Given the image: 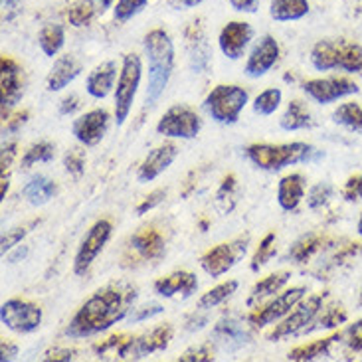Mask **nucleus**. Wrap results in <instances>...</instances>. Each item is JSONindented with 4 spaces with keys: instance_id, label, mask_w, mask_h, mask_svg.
<instances>
[{
    "instance_id": "f257e3e1",
    "label": "nucleus",
    "mask_w": 362,
    "mask_h": 362,
    "mask_svg": "<svg viewBox=\"0 0 362 362\" xmlns=\"http://www.w3.org/2000/svg\"><path fill=\"white\" fill-rule=\"evenodd\" d=\"M137 289L131 284H111L99 289L78 309L66 327V337L86 339L103 333L119 321L127 319L135 307Z\"/></svg>"
},
{
    "instance_id": "f03ea898",
    "label": "nucleus",
    "mask_w": 362,
    "mask_h": 362,
    "mask_svg": "<svg viewBox=\"0 0 362 362\" xmlns=\"http://www.w3.org/2000/svg\"><path fill=\"white\" fill-rule=\"evenodd\" d=\"M148 64L147 103H157L165 93L173 69H175V46L167 30L155 28L143 40Z\"/></svg>"
},
{
    "instance_id": "7ed1b4c3",
    "label": "nucleus",
    "mask_w": 362,
    "mask_h": 362,
    "mask_svg": "<svg viewBox=\"0 0 362 362\" xmlns=\"http://www.w3.org/2000/svg\"><path fill=\"white\" fill-rule=\"evenodd\" d=\"M245 157L262 170H281L291 165L317 163L325 157L323 151L315 148L309 143H285V145H267L255 143L245 148Z\"/></svg>"
},
{
    "instance_id": "20e7f679",
    "label": "nucleus",
    "mask_w": 362,
    "mask_h": 362,
    "mask_svg": "<svg viewBox=\"0 0 362 362\" xmlns=\"http://www.w3.org/2000/svg\"><path fill=\"white\" fill-rule=\"evenodd\" d=\"M311 64L319 71L344 69L362 74V48L349 40H321L311 49Z\"/></svg>"
},
{
    "instance_id": "39448f33",
    "label": "nucleus",
    "mask_w": 362,
    "mask_h": 362,
    "mask_svg": "<svg viewBox=\"0 0 362 362\" xmlns=\"http://www.w3.org/2000/svg\"><path fill=\"white\" fill-rule=\"evenodd\" d=\"M247 91L240 86H216L206 95L204 105L214 121L222 125H232L240 119V113L247 105Z\"/></svg>"
},
{
    "instance_id": "423d86ee",
    "label": "nucleus",
    "mask_w": 362,
    "mask_h": 362,
    "mask_svg": "<svg viewBox=\"0 0 362 362\" xmlns=\"http://www.w3.org/2000/svg\"><path fill=\"white\" fill-rule=\"evenodd\" d=\"M143 66L137 54H127L121 64V71L115 88V121L123 125L127 121L129 113L133 109V101L137 98L139 86H141Z\"/></svg>"
},
{
    "instance_id": "0eeeda50",
    "label": "nucleus",
    "mask_w": 362,
    "mask_h": 362,
    "mask_svg": "<svg viewBox=\"0 0 362 362\" xmlns=\"http://www.w3.org/2000/svg\"><path fill=\"white\" fill-rule=\"evenodd\" d=\"M321 309H323V297L321 295H313L307 301H301L291 313L285 315L284 319L267 333V341L275 343V341L287 339L291 334L305 333L309 329V325L315 321V317L321 313Z\"/></svg>"
},
{
    "instance_id": "6e6552de",
    "label": "nucleus",
    "mask_w": 362,
    "mask_h": 362,
    "mask_svg": "<svg viewBox=\"0 0 362 362\" xmlns=\"http://www.w3.org/2000/svg\"><path fill=\"white\" fill-rule=\"evenodd\" d=\"M250 235H240L234 242L218 244L216 247H210L202 257H200V267L204 269L210 277H220L228 274L247 252Z\"/></svg>"
},
{
    "instance_id": "1a4fd4ad",
    "label": "nucleus",
    "mask_w": 362,
    "mask_h": 362,
    "mask_svg": "<svg viewBox=\"0 0 362 362\" xmlns=\"http://www.w3.org/2000/svg\"><path fill=\"white\" fill-rule=\"evenodd\" d=\"M202 129V119L188 105H175L158 119L157 133L170 139H194Z\"/></svg>"
},
{
    "instance_id": "9d476101",
    "label": "nucleus",
    "mask_w": 362,
    "mask_h": 362,
    "mask_svg": "<svg viewBox=\"0 0 362 362\" xmlns=\"http://www.w3.org/2000/svg\"><path fill=\"white\" fill-rule=\"evenodd\" d=\"M0 321L14 333H34L42 323V309L24 299H8L0 307Z\"/></svg>"
},
{
    "instance_id": "9b49d317",
    "label": "nucleus",
    "mask_w": 362,
    "mask_h": 362,
    "mask_svg": "<svg viewBox=\"0 0 362 362\" xmlns=\"http://www.w3.org/2000/svg\"><path fill=\"white\" fill-rule=\"evenodd\" d=\"M173 339V327L170 325H160L155 327L148 333L139 334V337H129L127 343L121 349V361H141L148 354L165 351Z\"/></svg>"
},
{
    "instance_id": "f8f14e48",
    "label": "nucleus",
    "mask_w": 362,
    "mask_h": 362,
    "mask_svg": "<svg viewBox=\"0 0 362 362\" xmlns=\"http://www.w3.org/2000/svg\"><path fill=\"white\" fill-rule=\"evenodd\" d=\"M113 232V226L109 220H98L95 224L89 228V232L86 238L81 240L76 259H74V272L76 275H86L91 264L98 259V255L103 252V247L109 242Z\"/></svg>"
},
{
    "instance_id": "ddd939ff",
    "label": "nucleus",
    "mask_w": 362,
    "mask_h": 362,
    "mask_svg": "<svg viewBox=\"0 0 362 362\" xmlns=\"http://www.w3.org/2000/svg\"><path fill=\"white\" fill-rule=\"evenodd\" d=\"M307 289L305 287H291L284 293H279L275 299H272L269 303H265L264 307H257L254 313L250 315V323L255 327H265V325L277 323L281 321L285 315L291 313L297 305L305 299Z\"/></svg>"
},
{
    "instance_id": "4468645a",
    "label": "nucleus",
    "mask_w": 362,
    "mask_h": 362,
    "mask_svg": "<svg viewBox=\"0 0 362 362\" xmlns=\"http://www.w3.org/2000/svg\"><path fill=\"white\" fill-rule=\"evenodd\" d=\"M303 91L313 101L327 105V103H333V101L358 93V86L353 79L333 76V78H317L305 81Z\"/></svg>"
},
{
    "instance_id": "2eb2a0df",
    "label": "nucleus",
    "mask_w": 362,
    "mask_h": 362,
    "mask_svg": "<svg viewBox=\"0 0 362 362\" xmlns=\"http://www.w3.org/2000/svg\"><path fill=\"white\" fill-rule=\"evenodd\" d=\"M109 127V113L105 109H93L88 111L86 115H81L79 119L74 121L71 133L74 137L78 139L81 145L86 147H95L99 145Z\"/></svg>"
},
{
    "instance_id": "dca6fc26",
    "label": "nucleus",
    "mask_w": 362,
    "mask_h": 362,
    "mask_svg": "<svg viewBox=\"0 0 362 362\" xmlns=\"http://www.w3.org/2000/svg\"><path fill=\"white\" fill-rule=\"evenodd\" d=\"M277 59H279V44L274 36L265 34L255 42V46L250 52L247 62H245V74L254 79L262 78L274 68Z\"/></svg>"
},
{
    "instance_id": "f3484780",
    "label": "nucleus",
    "mask_w": 362,
    "mask_h": 362,
    "mask_svg": "<svg viewBox=\"0 0 362 362\" xmlns=\"http://www.w3.org/2000/svg\"><path fill=\"white\" fill-rule=\"evenodd\" d=\"M252 38H254V28L247 22L234 20L222 28L220 36H218V46L226 58L240 59L250 46Z\"/></svg>"
},
{
    "instance_id": "a211bd4d",
    "label": "nucleus",
    "mask_w": 362,
    "mask_h": 362,
    "mask_svg": "<svg viewBox=\"0 0 362 362\" xmlns=\"http://www.w3.org/2000/svg\"><path fill=\"white\" fill-rule=\"evenodd\" d=\"M177 157L178 147L175 143H165L160 147L153 148L145 157V160L141 163V167H139V182H153L155 178L160 177L175 163Z\"/></svg>"
},
{
    "instance_id": "6ab92c4d",
    "label": "nucleus",
    "mask_w": 362,
    "mask_h": 362,
    "mask_svg": "<svg viewBox=\"0 0 362 362\" xmlns=\"http://www.w3.org/2000/svg\"><path fill=\"white\" fill-rule=\"evenodd\" d=\"M2 74H0V83H2V113L6 109L14 107L22 98V69L8 56H2Z\"/></svg>"
},
{
    "instance_id": "aec40b11",
    "label": "nucleus",
    "mask_w": 362,
    "mask_h": 362,
    "mask_svg": "<svg viewBox=\"0 0 362 362\" xmlns=\"http://www.w3.org/2000/svg\"><path fill=\"white\" fill-rule=\"evenodd\" d=\"M198 289V279L194 274L190 272H175V274L160 277L155 281V293L160 297H180V299H188L192 297Z\"/></svg>"
},
{
    "instance_id": "412c9836",
    "label": "nucleus",
    "mask_w": 362,
    "mask_h": 362,
    "mask_svg": "<svg viewBox=\"0 0 362 362\" xmlns=\"http://www.w3.org/2000/svg\"><path fill=\"white\" fill-rule=\"evenodd\" d=\"M115 79H117V64L113 59L103 62L98 68H93L86 79V91L93 99H105L115 88Z\"/></svg>"
},
{
    "instance_id": "4be33fe9",
    "label": "nucleus",
    "mask_w": 362,
    "mask_h": 362,
    "mask_svg": "<svg viewBox=\"0 0 362 362\" xmlns=\"http://www.w3.org/2000/svg\"><path fill=\"white\" fill-rule=\"evenodd\" d=\"M81 62L74 56H62L56 59V64L49 69L48 78H46V88L48 91H62L64 88H68L74 79L81 74Z\"/></svg>"
},
{
    "instance_id": "5701e85b",
    "label": "nucleus",
    "mask_w": 362,
    "mask_h": 362,
    "mask_svg": "<svg viewBox=\"0 0 362 362\" xmlns=\"http://www.w3.org/2000/svg\"><path fill=\"white\" fill-rule=\"evenodd\" d=\"M186 40H188V52H190V68L194 69V74H202L210 66L212 54L198 22H192L190 28L186 30Z\"/></svg>"
},
{
    "instance_id": "b1692460",
    "label": "nucleus",
    "mask_w": 362,
    "mask_h": 362,
    "mask_svg": "<svg viewBox=\"0 0 362 362\" xmlns=\"http://www.w3.org/2000/svg\"><path fill=\"white\" fill-rule=\"evenodd\" d=\"M131 247L143 257L145 262H157L165 255V240L153 228H143L131 238Z\"/></svg>"
},
{
    "instance_id": "393cba45",
    "label": "nucleus",
    "mask_w": 362,
    "mask_h": 362,
    "mask_svg": "<svg viewBox=\"0 0 362 362\" xmlns=\"http://www.w3.org/2000/svg\"><path fill=\"white\" fill-rule=\"evenodd\" d=\"M212 337H214L216 343L220 344L222 349H228V351L242 349L250 341V333L245 331L244 325L235 321V319H222L214 327Z\"/></svg>"
},
{
    "instance_id": "a878e982",
    "label": "nucleus",
    "mask_w": 362,
    "mask_h": 362,
    "mask_svg": "<svg viewBox=\"0 0 362 362\" xmlns=\"http://www.w3.org/2000/svg\"><path fill=\"white\" fill-rule=\"evenodd\" d=\"M305 198V178L301 175H287L279 180L277 186V204L285 212H293Z\"/></svg>"
},
{
    "instance_id": "bb28decb",
    "label": "nucleus",
    "mask_w": 362,
    "mask_h": 362,
    "mask_svg": "<svg viewBox=\"0 0 362 362\" xmlns=\"http://www.w3.org/2000/svg\"><path fill=\"white\" fill-rule=\"evenodd\" d=\"M309 14V0H272L269 16L275 22H295Z\"/></svg>"
},
{
    "instance_id": "cd10ccee",
    "label": "nucleus",
    "mask_w": 362,
    "mask_h": 362,
    "mask_svg": "<svg viewBox=\"0 0 362 362\" xmlns=\"http://www.w3.org/2000/svg\"><path fill=\"white\" fill-rule=\"evenodd\" d=\"M56 192H58L56 182L49 180L48 177H42V175H36V177L30 178L26 186L22 188V194L26 196V200L34 206H42L49 202L56 196Z\"/></svg>"
},
{
    "instance_id": "c85d7f7f",
    "label": "nucleus",
    "mask_w": 362,
    "mask_h": 362,
    "mask_svg": "<svg viewBox=\"0 0 362 362\" xmlns=\"http://www.w3.org/2000/svg\"><path fill=\"white\" fill-rule=\"evenodd\" d=\"M291 277V272H277V274H272L259 279L257 284L252 287V293H250V303H255V301H262L265 297H272V295L279 293L284 289L287 281Z\"/></svg>"
},
{
    "instance_id": "c756f323",
    "label": "nucleus",
    "mask_w": 362,
    "mask_h": 362,
    "mask_svg": "<svg viewBox=\"0 0 362 362\" xmlns=\"http://www.w3.org/2000/svg\"><path fill=\"white\" fill-rule=\"evenodd\" d=\"M279 125L285 131H301V129H307L313 125V119H311V113L309 109L305 107V103L301 101H291L285 113L279 119Z\"/></svg>"
},
{
    "instance_id": "7c9ffc66",
    "label": "nucleus",
    "mask_w": 362,
    "mask_h": 362,
    "mask_svg": "<svg viewBox=\"0 0 362 362\" xmlns=\"http://www.w3.org/2000/svg\"><path fill=\"white\" fill-rule=\"evenodd\" d=\"M341 339V334H333V337H327V339H319V341H313L309 344H301L297 346L293 351H289L287 358L293 362H307V361H315V358H321L325 354L329 353L331 344Z\"/></svg>"
},
{
    "instance_id": "2f4dec72",
    "label": "nucleus",
    "mask_w": 362,
    "mask_h": 362,
    "mask_svg": "<svg viewBox=\"0 0 362 362\" xmlns=\"http://www.w3.org/2000/svg\"><path fill=\"white\" fill-rule=\"evenodd\" d=\"M38 44L42 52L48 58L58 56L59 49L64 48V44H66V30H64V26H59V24H48V26H44L38 34Z\"/></svg>"
},
{
    "instance_id": "473e14b6",
    "label": "nucleus",
    "mask_w": 362,
    "mask_h": 362,
    "mask_svg": "<svg viewBox=\"0 0 362 362\" xmlns=\"http://www.w3.org/2000/svg\"><path fill=\"white\" fill-rule=\"evenodd\" d=\"M240 284L235 279H230V281H224V284L216 285L210 291H206L200 299H198V309L202 311H208V309H214L218 305H222L226 299H230L232 295L238 291Z\"/></svg>"
},
{
    "instance_id": "72a5a7b5",
    "label": "nucleus",
    "mask_w": 362,
    "mask_h": 362,
    "mask_svg": "<svg viewBox=\"0 0 362 362\" xmlns=\"http://www.w3.org/2000/svg\"><path fill=\"white\" fill-rule=\"evenodd\" d=\"M333 119L334 123L351 129L354 133H362V107L358 103H354V101L339 105V107L334 109Z\"/></svg>"
},
{
    "instance_id": "f704fd0d",
    "label": "nucleus",
    "mask_w": 362,
    "mask_h": 362,
    "mask_svg": "<svg viewBox=\"0 0 362 362\" xmlns=\"http://www.w3.org/2000/svg\"><path fill=\"white\" fill-rule=\"evenodd\" d=\"M54 155H56V147L48 143V141H42V143H34L32 147H28L24 151V157L20 160V167L30 168L38 163H49L54 160Z\"/></svg>"
},
{
    "instance_id": "c9c22d12",
    "label": "nucleus",
    "mask_w": 362,
    "mask_h": 362,
    "mask_svg": "<svg viewBox=\"0 0 362 362\" xmlns=\"http://www.w3.org/2000/svg\"><path fill=\"white\" fill-rule=\"evenodd\" d=\"M95 4L91 0H79V2H74L68 10H66V18L71 26H88L91 20L95 18Z\"/></svg>"
},
{
    "instance_id": "e433bc0d",
    "label": "nucleus",
    "mask_w": 362,
    "mask_h": 362,
    "mask_svg": "<svg viewBox=\"0 0 362 362\" xmlns=\"http://www.w3.org/2000/svg\"><path fill=\"white\" fill-rule=\"evenodd\" d=\"M281 89L277 88H269L265 89V91H262L257 98H255L254 101V111L257 113V115H264V117H267V115H274L275 111L279 109V105H281Z\"/></svg>"
},
{
    "instance_id": "4c0bfd02",
    "label": "nucleus",
    "mask_w": 362,
    "mask_h": 362,
    "mask_svg": "<svg viewBox=\"0 0 362 362\" xmlns=\"http://www.w3.org/2000/svg\"><path fill=\"white\" fill-rule=\"evenodd\" d=\"M274 255H275V234L274 232H269V234L265 235L264 240L259 242L257 250H255V254L252 255L250 269H252V272H259L265 264H269V262H272V257H274Z\"/></svg>"
},
{
    "instance_id": "58836bf2",
    "label": "nucleus",
    "mask_w": 362,
    "mask_h": 362,
    "mask_svg": "<svg viewBox=\"0 0 362 362\" xmlns=\"http://www.w3.org/2000/svg\"><path fill=\"white\" fill-rule=\"evenodd\" d=\"M321 244H323V238H319V235H307L301 242H297L293 245V250H289V259H293V262H305V259H309L321 247Z\"/></svg>"
},
{
    "instance_id": "ea45409f",
    "label": "nucleus",
    "mask_w": 362,
    "mask_h": 362,
    "mask_svg": "<svg viewBox=\"0 0 362 362\" xmlns=\"http://www.w3.org/2000/svg\"><path fill=\"white\" fill-rule=\"evenodd\" d=\"M147 4L148 0H117V4L113 6V16L117 22H127L141 14Z\"/></svg>"
},
{
    "instance_id": "a19ab883",
    "label": "nucleus",
    "mask_w": 362,
    "mask_h": 362,
    "mask_svg": "<svg viewBox=\"0 0 362 362\" xmlns=\"http://www.w3.org/2000/svg\"><path fill=\"white\" fill-rule=\"evenodd\" d=\"M127 343V337L125 334H115V337H111L107 341H103V343H99L95 346V353H98L99 358H103V361H113V358H119L121 356V349H123V344Z\"/></svg>"
},
{
    "instance_id": "79ce46f5",
    "label": "nucleus",
    "mask_w": 362,
    "mask_h": 362,
    "mask_svg": "<svg viewBox=\"0 0 362 362\" xmlns=\"http://www.w3.org/2000/svg\"><path fill=\"white\" fill-rule=\"evenodd\" d=\"M333 192L334 188L329 182H319L309 190L307 204H309V208H321V206L329 202V198H333Z\"/></svg>"
},
{
    "instance_id": "37998d69",
    "label": "nucleus",
    "mask_w": 362,
    "mask_h": 362,
    "mask_svg": "<svg viewBox=\"0 0 362 362\" xmlns=\"http://www.w3.org/2000/svg\"><path fill=\"white\" fill-rule=\"evenodd\" d=\"M165 311V307L158 303H148L143 305V307H133V311L129 313L127 321L131 325L133 323H143V321H147V319H153V317H157Z\"/></svg>"
},
{
    "instance_id": "c03bdc74",
    "label": "nucleus",
    "mask_w": 362,
    "mask_h": 362,
    "mask_svg": "<svg viewBox=\"0 0 362 362\" xmlns=\"http://www.w3.org/2000/svg\"><path fill=\"white\" fill-rule=\"evenodd\" d=\"M36 224H38V222H32V224H28V226H16V228L8 230L6 234L2 235V254H6V252H8V250H12L14 245H18L20 242L26 238V234L30 232V228Z\"/></svg>"
},
{
    "instance_id": "a18cd8bd",
    "label": "nucleus",
    "mask_w": 362,
    "mask_h": 362,
    "mask_svg": "<svg viewBox=\"0 0 362 362\" xmlns=\"http://www.w3.org/2000/svg\"><path fill=\"white\" fill-rule=\"evenodd\" d=\"M214 349L210 344H200V346H192L188 349L178 361L180 362H210L214 361Z\"/></svg>"
},
{
    "instance_id": "49530a36",
    "label": "nucleus",
    "mask_w": 362,
    "mask_h": 362,
    "mask_svg": "<svg viewBox=\"0 0 362 362\" xmlns=\"http://www.w3.org/2000/svg\"><path fill=\"white\" fill-rule=\"evenodd\" d=\"M64 167H66L69 175H76V177L81 175L86 170V155H83V151H79V148L69 151L68 155L64 157Z\"/></svg>"
},
{
    "instance_id": "de8ad7c7",
    "label": "nucleus",
    "mask_w": 362,
    "mask_h": 362,
    "mask_svg": "<svg viewBox=\"0 0 362 362\" xmlns=\"http://www.w3.org/2000/svg\"><path fill=\"white\" fill-rule=\"evenodd\" d=\"M344 319H346V313H344L343 309H341V307H339V309L333 307V309H325L323 317H321L319 321H317V317H315L313 323H319L317 325L319 329H321V327H323V329H333V327H337V325L343 323Z\"/></svg>"
},
{
    "instance_id": "09e8293b",
    "label": "nucleus",
    "mask_w": 362,
    "mask_h": 362,
    "mask_svg": "<svg viewBox=\"0 0 362 362\" xmlns=\"http://www.w3.org/2000/svg\"><path fill=\"white\" fill-rule=\"evenodd\" d=\"M165 198H167V190H163V188L151 192V194L145 196V200L137 206V214H147L148 210H153V208H157L160 202H165Z\"/></svg>"
},
{
    "instance_id": "8fccbe9b",
    "label": "nucleus",
    "mask_w": 362,
    "mask_h": 362,
    "mask_svg": "<svg viewBox=\"0 0 362 362\" xmlns=\"http://www.w3.org/2000/svg\"><path fill=\"white\" fill-rule=\"evenodd\" d=\"M344 200L349 202H356V200H362V175L361 177H351L346 180V185L343 188Z\"/></svg>"
},
{
    "instance_id": "3c124183",
    "label": "nucleus",
    "mask_w": 362,
    "mask_h": 362,
    "mask_svg": "<svg viewBox=\"0 0 362 362\" xmlns=\"http://www.w3.org/2000/svg\"><path fill=\"white\" fill-rule=\"evenodd\" d=\"M346 344L351 351H362V319L346 329Z\"/></svg>"
},
{
    "instance_id": "603ef678",
    "label": "nucleus",
    "mask_w": 362,
    "mask_h": 362,
    "mask_svg": "<svg viewBox=\"0 0 362 362\" xmlns=\"http://www.w3.org/2000/svg\"><path fill=\"white\" fill-rule=\"evenodd\" d=\"M76 351L71 349H52L44 354V361H74Z\"/></svg>"
},
{
    "instance_id": "864d4df0",
    "label": "nucleus",
    "mask_w": 362,
    "mask_h": 362,
    "mask_svg": "<svg viewBox=\"0 0 362 362\" xmlns=\"http://www.w3.org/2000/svg\"><path fill=\"white\" fill-rule=\"evenodd\" d=\"M79 105H81V103H79L78 95H69V98H66L59 103V113H62V115H71L74 111H78Z\"/></svg>"
},
{
    "instance_id": "5fc2aeb1",
    "label": "nucleus",
    "mask_w": 362,
    "mask_h": 362,
    "mask_svg": "<svg viewBox=\"0 0 362 362\" xmlns=\"http://www.w3.org/2000/svg\"><path fill=\"white\" fill-rule=\"evenodd\" d=\"M230 4L238 12H250L252 14L259 6V0H230Z\"/></svg>"
},
{
    "instance_id": "6e6d98bb",
    "label": "nucleus",
    "mask_w": 362,
    "mask_h": 362,
    "mask_svg": "<svg viewBox=\"0 0 362 362\" xmlns=\"http://www.w3.org/2000/svg\"><path fill=\"white\" fill-rule=\"evenodd\" d=\"M14 155H16V145H14V143H10V145H6V147L2 148V173L10 167Z\"/></svg>"
},
{
    "instance_id": "4d7b16f0",
    "label": "nucleus",
    "mask_w": 362,
    "mask_h": 362,
    "mask_svg": "<svg viewBox=\"0 0 362 362\" xmlns=\"http://www.w3.org/2000/svg\"><path fill=\"white\" fill-rule=\"evenodd\" d=\"M16 354H18V346L16 344L8 343V341H2V362L12 361Z\"/></svg>"
},
{
    "instance_id": "13d9d810",
    "label": "nucleus",
    "mask_w": 362,
    "mask_h": 362,
    "mask_svg": "<svg viewBox=\"0 0 362 362\" xmlns=\"http://www.w3.org/2000/svg\"><path fill=\"white\" fill-rule=\"evenodd\" d=\"M28 121V111H22V113H18L14 119H6V123H8V131H18L20 125H24Z\"/></svg>"
},
{
    "instance_id": "bf43d9fd",
    "label": "nucleus",
    "mask_w": 362,
    "mask_h": 362,
    "mask_svg": "<svg viewBox=\"0 0 362 362\" xmlns=\"http://www.w3.org/2000/svg\"><path fill=\"white\" fill-rule=\"evenodd\" d=\"M206 321H208L206 317H196V315H192V317L188 319V331H196V329H202Z\"/></svg>"
},
{
    "instance_id": "052dcab7",
    "label": "nucleus",
    "mask_w": 362,
    "mask_h": 362,
    "mask_svg": "<svg viewBox=\"0 0 362 362\" xmlns=\"http://www.w3.org/2000/svg\"><path fill=\"white\" fill-rule=\"evenodd\" d=\"M182 6H186V8H194V6H198V4H202L204 0H178Z\"/></svg>"
},
{
    "instance_id": "680f3d73",
    "label": "nucleus",
    "mask_w": 362,
    "mask_h": 362,
    "mask_svg": "<svg viewBox=\"0 0 362 362\" xmlns=\"http://www.w3.org/2000/svg\"><path fill=\"white\" fill-rule=\"evenodd\" d=\"M91 2H95V4H99V6H101V10H105V8H109V6H111L115 0H91Z\"/></svg>"
},
{
    "instance_id": "e2e57ef3",
    "label": "nucleus",
    "mask_w": 362,
    "mask_h": 362,
    "mask_svg": "<svg viewBox=\"0 0 362 362\" xmlns=\"http://www.w3.org/2000/svg\"><path fill=\"white\" fill-rule=\"evenodd\" d=\"M356 230H358V234H361V238H362V214H361V218H358V226H356Z\"/></svg>"
},
{
    "instance_id": "0e129e2a",
    "label": "nucleus",
    "mask_w": 362,
    "mask_h": 362,
    "mask_svg": "<svg viewBox=\"0 0 362 362\" xmlns=\"http://www.w3.org/2000/svg\"><path fill=\"white\" fill-rule=\"evenodd\" d=\"M12 2H16V0H2V4L6 6V4H12Z\"/></svg>"
},
{
    "instance_id": "69168bd1",
    "label": "nucleus",
    "mask_w": 362,
    "mask_h": 362,
    "mask_svg": "<svg viewBox=\"0 0 362 362\" xmlns=\"http://www.w3.org/2000/svg\"><path fill=\"white\" fill-rule=\"evenodd\" d=\"M361 299H362V291H361Z\"/></svg>"
}]
</instances>
